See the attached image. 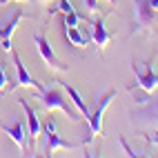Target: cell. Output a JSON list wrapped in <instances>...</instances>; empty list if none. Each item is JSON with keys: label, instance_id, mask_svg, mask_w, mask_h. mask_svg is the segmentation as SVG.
<instances>
[{"label": "cell", "instance_id": "cell-1", "mask_svg": "<svg viewBox=\"0 0 158 158\" xmlns=\"http://www.w3.org/2000/svg\"><path fill=\"white\" fill-rule=\"evenodd\" d=\"M36 100H40V105H43L45 111H54V109H58V111L65 114L71 123H78V120H80V114L73 111L71 100L62 96V91H60L58 87H47V89H43V91H38Z\"/></svg>", "mask_w": 158, "mask_h": 158}, {"label": "cell", "instance_id": "cell-2", "mask_svg": "<svg viewBox=\"0 0 158 158\" xmlns=\"http://www.w3.org/2000/svg\"><path fill=\"white\" fill-rule=\"evenodd\" d=\"M116 98V89L111 87V89H107V91H102L100 96H98V100H96V107H94V111L89 114V136L85 138V145L94 138V136H100L102 134V116H105V109L109 107V102Z\"/></svg>", "mask_w": 158, "mask_h": 158}, {"label": "cell", "instance_id": "cell-3", "mask_svg": "<svg viewBox=\"0 0 158 158\" xmlns=\"http://www.w3.org/2000/svg\"><path fill=\"white\" fill-rule=\"evenodd\" d=\"M131 71L136 76V85H138L145 94H154L158 89V73L154 71V58L145 62V67H138L136 62H131Z\"/></svg>", "mask_w": 158, "mask_h": 158}, {"label": "cell", "instance_id": "cell-4", "mask_svg": "<svg viewBox=\"0 0 158 158\" xmlns=\"http://www.w3.org/2000/svg\"><path fill=\"white\" fill-rule=\"evenodd\" d=\"M156 23V9L149 0H134V31H149Z\"/></svg>", "mask_w": 158, "mask_h": 158}, {"label": "cell", "instance_id": "cell-5", "mask_svg": "<svg viewBox=\"0 0 158 158\" xmlns=\"http://www.w3.org/2000/svg\"><path fill=\"white\" fill-rule=\"evenodd\" d=\"M34 43H36V49H38L40 58H43V62H45L49 69H54V71H67V69H69L65 62H62V60L54 54V49H51L47 36H43V34H34Z\"/></svg>", "mask_w": 158, "mask_h": 158}, {"label": "cell", "instance_id": "cell-6", "mask_svg": "<svg viewBox=\"0 0 158 158\" xmlns=\"http://www.w3.org/2000/svg\"><path fill=\"white\" fill-rule=\"evenodd\" d=\"M11 58H14V67H16V82H14V85H9V91H14V89H18V87H34L36 91H43L45 85H43V82H38V80L27 71V67L23 65L18 51L11 49Z\"/></svg>", "mask_w": 158, "mask_h": 158}, {"label": "cell", "instance_id": "cell-7", "mask_svg": "<svg viewBox=\"0 0 158 158\" xmlns=\"http://www.w3.org/2000/svg\"><path fill=\"white\" fill-rule=\"evenodd\" d=\"M45 136H47L45 156H54L56 149H67V152H71V149H78V147H80V145H73V143H69V140H65V138H60L58 131H56L54 120H47V125H45Z\"/></svg>", "mask_w": 158, "mask_h": 158}, {"label": "cell", "instance_id": "cell-8", "mask_svg": "<svg viewBox=\"0 0 158 158\" xmlns=\"http://www.w3.org/2000/svg\"><path fill=\"white\" fill-rule=\"evenodd\" d=\"M89 38H91V43L96 45V49L100 51H105V47H107L109 43H111V34L107 29H105V18L102 16H98V18H89Z\"/></svg>", "mask_w": 158, "mask_h": 158}, {"label": "cell", "instance_id": "cell-9", "mask_svg": "<svg viewBox=\"0 0 158 158\" xmlns=\"http://www.w3.org/2000/svg\"><path fill=\"white\" fill-rule=\"evenodd\" d=\"M25 18V11L23 9H16V11L9 16L2 25H0V47H2L5 51H11L14 47H11V36H14V31L18 29V25H20V20Z\"/></svg>", "mask_w": 158, "mask_h": 158}, {"label": "cell", "instance_id": "cell-10", "mask_svg": "<svg viewBox=\"0 0 158 158\" xmlns=\"http://www.w3.org/2000/svg\"><path fill=\"white\" fill-rule=\"evenodd\" d=\"M18 105L23 107V111H25V118H27V127H29V140H31V152H34V145H36V140H38V136H40V131H43V123L38 120V116H36V111L27 105V100L25 98H20L18 100Z\"/></svg>", "mask_w": 158, "mask_h": 158}, {"label": "cell", "instance_id": "cell-11", "mask_svg": "<svg viewBox=\"0 0 158 158\" xmlns=\"http://www.w3.org/2000/svg\"><path fill=\"white\" fill-rule=\"evenodd\" d=\"M131 118L138 123H158V98H149L138 109L131 111Z\"/></svg>", "mask_w": 158, "mask_h": 158}, {"label": "cell", "instance_id": "cell-12", "mask_svg": "<svg viewBox=\"0 0 158 158\" xmlns=\"http://www.w3.org/2000/svg\"><path fill=\"white\" fill-rule=\"evenodd\" d=\"M0 129H2L5 134H9V138H11L18 147H20V152H27V140H25V123L23 120H16L14 125H5V123H0Z\"/></svg>", "mask_w": 158, "mask_h": 158}, {"label": "cell", "instance_id": "cell-13", "mask_svg": "<svg viewBox=\"0 0 158 158\" xmlns=\"http://www.w3.org/2000/svg\"><path fill=\"white\" fill-rule=\"evenodd\" d=\"M60 85H62V89L67 91V96H69L71 105H73V107H76V109H78V111L82 114V118H85V120H89V114H91V109H89L87 105H85V100L80 98V94H78V89H73V87L69 85V82H60Z\"/></svg>", "mask_w": 158, "mask_h": 158}, {"label": "cell", "instance_id": "cell-14", "mask_svg": "<svg viewBox=\"0 0 158 158\" xmlns=\"http://www.w3.org/2000/svg\"><path fill=\"white\" fill-rule=\"evenodd\" d=\"M62 27H65V36H67V40H69L73 47H87L89 40L80 34V29H78V27H67V25H62Z\"/></svg>", "mask_w": 158, "mask_h": 158}, {"label": "cell", "instance_id": "cell-15", "mask_svg": "<svg viewBox=\"0 0 158 158\" xmlns=\"http://www.w3.org/2000/svg\"><path fill=\"white\" fill-rule=\"evenodd\" d=\"M80 18H82V16H78L76 11H69V14H65V18H62V25H67V27H78Z\"/></svg>", "mask_w": 158, "mask_h": 158}, {"label": "cell", "instance_id": "cell-16", "mask_svg": "<svg viewBox=\"0 0 158 158\" xmlns=\"http://www.w3.org/2000/svg\"><path fill=\"white\" fill-rule=\"evenodd\" d=\"M7 85H9L7 69H5V65H0V91H5V89H7Z\"/></svg>", "mask_w": 158, "mask_h": 158}, {"label": "cell", "instance_id": "cell-17", "mask_svg": "<svg viewBox=\"0 0 158 158\" xmlns=\"http://www.w3.org/2000/svg\"><path fill=\"white\" fill-rule=\"evenodd\" d=\"M85 7H87V11H91V14L100 11V7H98V0H85Z\"/></svg>", "mask_w": 158, "mask_h": 158}, {"label": "cell", "instance_id": "cell-18", "mask_svg": "<svg viewBox=\"0 0 158 158\" xmlns=\"http://www.w3.org/2000/svg\"><path fill=\"white\" fill-rule=\"evenodd\" d=\"M145 138H147V140H149V143H154V145L158 147V129H156V131H152V134H147V136H145Z\"/></svg>", "mask_w": 158, "mask_h": 158}, {"label": "cell", "instance_id": "cell-19", "mask_svg": "<svg viewBox=\"0 0 158 158\" xmlns=\"http://www.w3.org/2000/svg\"><path fill=\"white\" fill-rule=\"evenodd\" d=\"M7 2H11V0H0V7L7 5ZM18 2H29V0H18Z\"/></svg>", "mask_w": 158, "mask_h": 158}, {"label": "cell", "instance_id": "cell-20", "mask_svg": "<svg viewBox=\"0 0 158 158\" xmlns=\"http://www.w3.org/2000/svg\"><path fill=\"white\" fill-rule=\"evenodd\" d=\"M149 5H152L154 9H158V0H149Z\"/></svg>", "mask_w": 158, "mask_h": 158}, {"label": "cell", "instance_id": "cell-21", "mask_svg": "<svg viewBox=\"0 0 158 158\" xmlns=\"http://www.w3.org/2000/svg\"><path fill=\"white\" fill-rule=\"evenodd\" d=\"M107 2H109V5H116V0H107Z\"/></svg>", "mask_w": 158, "mask_h": 158}, {"label": "cell", "instance_id": "cell-22", "mask_svg": "<svg viewBox=\"0 0 158 158\" xmlns=\"http://www.w3.org/2000/svg\"><path fill=\"white\" fill-rule=\"evenodd\" d=\"M38 2H43V5H45V2H49V0H38Z\"/></svg>", "mask_w": 158, "mask_h": 158}]
</instances>
